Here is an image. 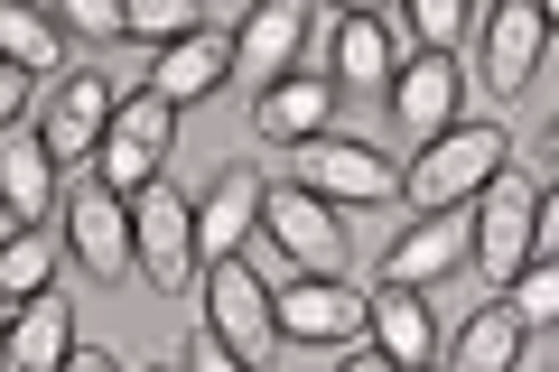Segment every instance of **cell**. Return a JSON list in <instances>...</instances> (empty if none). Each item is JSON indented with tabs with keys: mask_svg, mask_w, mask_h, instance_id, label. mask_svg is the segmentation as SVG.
I'll list each match as a JSON object with an SVG mask.
<instances>
[{
	"mask_svg": "<svg viewBox=\"0 0 559 372\" xmlns=\"http://www.w3.org/2000/svg\"><path fill=\"white\" fill-rule=\"evenodd\" d=\"M503 168H513V131H503V121H457L439 149H419V168H411L401 196H411L419 215H457V205H476Z\"/></svg>",
	"mask_w": 559,
	"mask_h": 372,
	"instance_id": "6da1fadb",
	"label": "cell"
},
{
	"mask_svg": "<svg viewBox=\"0 0 559 372\" xmlns=\"http://www.w3.org/2000/svg\"><path fill=\"white\" fill-rule=\"evenodd\" d=\"M197 298H205V326H215V335H224V345H234L252 372L271 363L280 345H289V335H280V289L252 271V261H215Z\"/></svg>",
	"mask_w": 559,
	"mask_h": 372,
	"instance_id": "7a4b0ae2",
	"label": "cell"
},
{
	"mask_svg": "<svg viewBox=\"0 0 559 372\" xmlns=\"http://www.w3.org/2000/svg\"><path fill=\"white\" fill-rule=\"evenodd\" d=\"M168 131H178V103L168 94H121V112H112V131H103V149H94V177L112 187V196H150L159 187V158H168Z\"/></svg>",
	"mask_w": 559,
	"mask_h": 372,
	"instance_id": "3957f363",
	"label": "cell"
},
{
	"mask_svg": "<svg viewBox=\"0 0 559 372\" xmlns=\"http://www.w3.org/2000/svg\"><path fill=\"white\" fill-rule=\"evenodd\" d=\"M476 271H485V289H513L522 271H532V224H540V187L532 177H513L503 168L495 187L476 196Z\"/></svg>",
	"mask_w": 559,
	"mask_h": 372,
	"instance_id": "277c9868",
	"label": "cell"
},
{
	"mask_svg": "<svg viewBox=\"0 0 559 372\" xmlns=\"http://www.w3.org/2000/svg\"><path fill=\"white\" fill-rule=\"evenodd\" d=\"M299 187H308V196H326V205H392L411 177H401L373 140L326 131V140H308V149H299Z\"/></svg>",
	"mask_w": 559,
	"mask_h": 372,
	"instance_id": "5b68a950",
	"label": "cell"
},
{
	"mask_svg": "<svg viewBox=\"0 0 559 372\" xmlns=\"http://www.w3.org/2000/svg\"><path fill=\"white\" fill-rule=\"evenodd\" d=\"M131 205H140V271H150V289H168V298L205 289V242H197V205H187L178 187H150V196H131Z\"/></svg>",
	"mask_w": 559,
	"mask_h": 372,
	"instance_id": "8992f818",
	"label": "cell"
},
{
	"mask_svg": "<svg viewBox=\"0 0 559 372\" xmlns=\"http://www.w3.org/2000/svg\"><path fill=\"white\" fill-rule=\"evenodd\" d=\"M66 242H75V261H84L94 279L140 271V205H131V196H112L103 177H84L75 196H66Z\"/></svg>",
	"mask_w": 559,
	"mask_h": 372,
	"instance_id": "52a82bcc",
	"label": "cell"
},
{
	"mask_svg": "<svg viewBox=\"0 0 559 372\" xmlns=\"http://www.w3.org/2000/svg\"><path fill=\"white\" fill-rule=\"evenodd\" d=\"M308 28H318V20H308L299 0H261L252 20L234 28V84H242L252 103H261V94H280V84L299 75V47H308Z\"/></svg>",
	"mask_w": 559,
	"mask_h": 372,
	"instance_id": "ba28073f",
	"label": "cell"
},
{
	"mask_svg": "<svg viewBox=\"0 0 559 372\" xmlns=\"http://www.w3.org/2000/svg\"><path fill=\"white\" fill-rule=\"evenodd\" d=\"M457 103H466V65L411 47V65L392 75V121H401V140H411V149H439V140L457 131Z\"/></svg>",
	"mask_w": 559,
	"mask_h": 372,
	"instance_id": "9c48e42d",
	"label": "cell"
},
{
	"mask_svg": "<svg viewBox=\"0 0 559 372\" xmlns=\"http://www.w3.org/2000/svg\"><path fill=\"white\" fill-rule=\"evenodd\" d=\"M280 335H289V345H364V335H373V298L308 271V279L280 289Z\"/></svg>",
	"mask_w": 559,
	"mask_h": 372,
	"instance_id": "30bf717a",
	"label": "cell"
},
{
	"mask_svg": "<svg viewBox=\"0 0 559 372\" xmlns=\"http://www.w3.org/2000/svg\"><path fill=\"white\" fill-rule=\"evenodd\" d=\"M261 224H271V242L299 261V271L345 279V224H336V205H326V196H308V187H271Z\"/></svg>",
	"mask_w": 559,
	"mask_h": 372,
	"instance_id": "8fae6325",
	"label": "cell"
},
{
	"mask_svg": "<svg viewBox=\"0 0 559 372\" xmlns=\"http://www.w3.org/2000/svg\"><path fill=\"white\" fill-rule=\"evenodd\" d=\"M0 205H10V233H47L57 215V149L47 131H0Z\"/></svg>",
	"mask_w": 559,
	"mask_h": 372,
	"instance_id": "7c38bea8",
	"label": "cell"
},
{
	"mask_svg": "<svg viewBox=\"0 0 559 372\" xmlns=\"http://www.w3.org/2000/svg\"><path fill=\"white\" fill-rule=\"evenodd\" d=\"M261 205H271V187H261L252 168H224L215 187H205V205H197V242H205V271L215 261H242L261 242Z\"/></svg>",
	"mask_w": 559,
	"mask_h": 372,
	"instance_id": "4fadbf2b",
	"label": "cell"
},
{
	"mask_svg": "<svg viewBox=\"0 0 559 372\" xmlns=\"http://www.w3.org/2000/svg\"><path fill=\"white\" fill-rule=\"evenodd\" d=\"M457 261H476V224L466 215H419L411 233L382 252V289H429V279H448Z\"/></svg>",
	"mask_w": 559,
	"mask_h": 372,
	"instance_id": "5bb4252c",
	"label": "cell"
},
{
	"mask_svg": "<svg viewBox=\"0 0 559 372\" xmlns=\"http://www.w3.org/2000/svg\"><path fill=\"white\" fill-rule=\"evenodd\" d=\"M540 47H550V10L503 0L495 20H485V94H522L540 75Z\"/></svg>",
	"mask_w": 559,
	"mask_h": 372,
	"instance_id": "9a60e30c",
	"label": "cell"
},
{
	"mask_svg": "<svg viewBox=\"0 0 559 372\" xmlns=\"http://www.w3.org/2000/svg\"><path fill=\"white\" fill-rule=\"evenodd\" d=\"M112 112H121V94H112V75H66V94L47 103V149L57 158H94L103 149V131H112Z\"/></svg>",
	"mask_w": 559,
	"mask_h": 372,
	"instance_id": "2e32d148",
	"label": "cell"
},
{
	"mask_svg": "<svg viewBox=\"0 0 559 372\" xmlns=\"http://www.w3.org/2000/svg\"><path fill=\"white\" fill-rule=\"evenodd\" d=\"M392 75H401V28L382 10L336 20V94H392Z\"/></svg>",
	"mask_w": 559,
	"mask_h": 372,
	"instance_id": "e0dca14e",
	"label": "cell"
},
{
	"mask_svg": "<svg viewBox=\"0 0 559 372\" xmlns=\"http://www.w3.org/2000/svg\"><path fill=\"white\" fill-rule=\"evenodd\" d=\"M224 84H234V38H215V28L187 38V47H168V57L150 65V94H168L178 112H187V103H205V94H224Z\"/></svg>",
	"mask_w": 559,
	"mask_h": 372,
	"instance_id": "ac0fdd59",
	"label": "cell"
},
{
	"mask_svg": "<svg viewBox=\"0 0 559 372\" xmlns=\"http://www.w3.org/2000/svg\"><path fill=\"white\" fill-rule=\"evenodd\" d=\"M66 363H75V308L47 289L38 308L10 316V363H0V372H66Z\"/></svg>",
	"mask_w": 559,
	"mask_h": 372,
	"instance_id": "d6986e66",
	"label": "cell"
},
{
	"mask_svg": "<svg viewBox=\"0 0 559 372\" xmlns=\"http://www.w3.org/2000/svg\"><path fill=\"white\" fill-rule=\"evenodd\" d=\"M326 112H336V75H289L280 94L252 103V121L271 140H289V149H308V140H326Z\"/></svg>",
	"mask_w": 559,
	"mask_h": 372,
	"instance_id": "ffe728a7",
	"label": "cell"
},
{
	"mask_svg": "<svg viewBox=\"0 0 559 372\" xmlns=\"http://www.w3.org/2000/svg\"><path fill=\"white\" fill-rule=\"evenodd\" d=\"M522 316H513V298H485L476 316L457 326V345H448V372H513L522 363Z\"/></svg>",
	"mask_w": 559,
	"mask_h": 372,
	"instance_id": "44dd1931",
	"label": "cell"
},
{
	"mask_svg": "<svg viewBox=\"0 0 559 372\" xmlns=\"http://www.w3.org/2000/svg\"><path fill=\"white\" fill-rule=\"evenodd\" d=\"M373 345L392 353L401 372H429V353H439L429 298H419V289H373Z\"/></svg>",
	"mask_w": 559,
	"mask_h": 372,
	"instance_id": "7402d4cb",
	"label": "cell"
},
{
	"mask_svg": "<svg viewBox=\"0 0 559 372\" xmlns=\"http://www.w3.org/2000/svg\"><path fill=\"white\" fill-rule=\"evenodd\" d=\"M47 289H57V242L47 233H10L0 242V298H10V316L38 308Z\"/></svg>",
	"mask_w": 559,
	"mask_h": 372,
	"instance_id": "603a6c76",
	"label": "cell"
},
{
	"mask_svg": "<svg viewBox=\"0 0 559 372\" xmlns=\"http://www.w3.org/2000/svg\"><path fill=\"white\" fill-rule=\"evenodd\" d=\"M0 57L20 65V75H57L66 47H57V28H47L38 10H0Z\"/></svg>",
	"mask_w": 559,
	"mask_h": 372,
	"instance_id": "cb8c5ba5",
	"label": "cell"
},
{
	"mask_svg": "<svg viewBox=\"0 0 559 372\" xmlns=\"http://www.w3.org/2000/svg\"><path fill=\"white\" fill-rule=\"evenodd\" d=\"M131 38L140 47H187V38H205V20H197V0H131Z\"/></svg>",
	"mask_w": 559,
	"mask_h": 372,
	"instance_id": "d4e9b609",
	"label": "cell"
},
{
	"mask_svg": "<svg viewBox=\"0 0 559 372\" xmlns=\"http://www.w3.org/2000/svg\"><path fill=\"white\" fill-rule=\"evenodd\" d=\"M513 316L522 326H559V261H532L513 279Z\"/></svg>",
	"mask_w": 559,
	"mask_h": 372,
	"instance_id": "484cf974",
	"label": "cell"
},
{
	"mask_svg": "<svg viewBox=\"0 0 559 372\" xmlns=\"http://www.w3.org/2000/svg\"><path fill=\"white\" fill-rule=\"evenodd\" d=\"M411 38L429 47V57H448V47L466 38V10L457 0H411Z\"/></svg>",
	"mask_w": 559,
	"mask_h": 372,
	"instance_id": "4316f807",
	"label": "cell"
},
{
	"mask_svg": "<svg viewBox=\"0 0 559 372\" xmlns=\"http://www.w3.org/2000/svg\"><path fill=\"white\" fill-rule=\"evenodd\" d=\"M66 28L75 38H131V10L121 0H66Z\"/></svg>",
	"mask_w": 559,
	"mask_h": 372,
	"instance_id": "83f0119b",
	"label": "cell"
},
{
	"mask_svg": "<svg viewBox=\"0 0 559 372\" xmlns=\"http://www.w3.org/2000/svg\"><path fill=\"white\" fill-rule=\"evenodd\" d=\"M187 372H252V363H242L215 326H197V335H187Z\"/></svg>",
	"mask_w": 559,
	"mask_h": 372,
	"instance_id": "f1b7e54d",
	"label": "cell"
},
{
	"mask_svg": "<svg viewBox=\"0 0 559 372\" xmlns=\"http://www.w3.org/2000/svg\"><path fill=\"white\" fill-rule=\"evenodd\" d=\"M28 84H38V75H20V65H0V121H10V131L28 121Z\"/></svg>",
	"mask_w": 559,
	"mask_h": 372,
	"instance_id": "f546056e",
	"label": "cell"
},
{
	"mask_svg": "<svg viewBox=\"0 0 559 372\" xmlns=\"http://www.w3.org/2000/svg\"><path fill=\"white\" fill-rule=\"evenodd\" d=\"M532 261H559V187L540 196V224H532Z\"/></svg>",
	"mask_w": 559,
	"mask_h": 372,
	"instance_id": "4dcf8cb0",
	"label": "cell"
},
{
	"mask_svg": "<svg viewBox=\"0 0 559 372\" xmlns=\"http://www.w3.org/2000/svg\"><path fill=\"white\" fill-rule=\"evenodd\" d=\"M336 372H401V363H392L382 345H345V363H336Z\"/></svg>",
	"mask_w": 559,
	"mask_h": 372,
	"instance_id": "1f68e13d",
	"label": "cell"
},
{
	"mask_svg": "<svg viewBox=\"0 0 559 372\" xmlns=\"http://www.w3.org/2000/svg\"><path fill=\"white\" fill-rule=\"evenodd\" d=\"M66 372H121V363H112V353H84V345H75V363H66Z\"/></svg>",
	"mask_w": 559,
	"mask_h": 372,
	"instance_id": "d6a6232c",
	"label": "cell"
},
{
	"mask_svg": "<svg viewBox=\"0 0 559 372\" xmlns=\"http://www.w3.org/2000/svg\"><path fill=\"white\" fill-rule=\"evenodd\" d=\"M540 140H550V177H559V112H550V131H540Z\"/></svg>",
	"mask_w": 559,
	"mask_h": 372,
	"instance_id": "836d02e7",
	"label": "cell"
},
{
	"mask_svg": "<svg viewBox=\"0 0 559 372\" xmlns=\"http://www.w3.org/2000/svg\"><path fill=\"white\" fill-rule=\"evenodd\" d=\"M550 38H559V10H550Z\"/></svg>",
	"mask_w": 559,
	"mask_h": 372,
	"instance_id": "e575fe53",
	"label": "cell"
},
{
	"mask_svg": "<svg viewBox=\"0 0 559 372\" xmlns=\"http://www.w3.org/2000/svg\"><path fill=\"white\" fill-rule=\"evenodd\" d=\"M159 372H187V363H159Z\"/></svg>",
	"mask_w": 559,
	"mask_h": 372,
	"instance_id": "d590c367",
	"label": "cell"
}]
</instances>
